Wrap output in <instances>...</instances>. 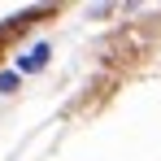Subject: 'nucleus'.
Returning a JSON list of instances; mask_svg holds the SVG:
<instances>
[{
  "mask_svg": "<svg viewBox=\"0 0 161 161\" xmlns=\"http://www.w3.org/2000/svg\"><path fill=\"white\" fill-rule=\"evenodd\" d=\"M44 65H48V48H31L22 57V70H44Z\"/></svg>",
  "mask_w": 161,
  "mask_h": 161,
  "instance_id": "obj_1",
  "label": "nucleus"
}]
</instances>
